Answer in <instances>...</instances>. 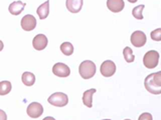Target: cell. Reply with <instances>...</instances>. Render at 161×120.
<instances>
[{"mask_svg":"<svg viewBox=\"0 0 161 120\" xmlns=\"http://www.w3.org/2000/svg\"><path fill=\"white\" fill-rule=\"evenodd\" d=\"M144 86L150 93L161 94V71L149 74L144 80Z\"/></svg>","mask_w":161,"mask_h":120,"instance_id":"6da1fadb","label":"cell"},{"mask_svg":"<svg viewBox=\"0 0 161 120\" xmlns=\"http://www.w3.org/2000/svg\"><path fill=\"white\" fill-rule=\"evenodd\" d=\"M79 72L84 79H90L96 73V65L91 60H85V61H83L80 64Z\"/></svg>","mask_w":161,"mask_h":120,"instance_id":"7a4b0ae2","label":"cell"},{"mask_svg":"<svg viewBox=\"0 0 161 120\" xmlns=\"http://www.w3.org/2000/svg\"><path fill=\"white\" fill-rule=\"evenodd\" d=\"M159 63V53L156 50H150L146 52L143 57V64L146 68L153 69Z\"/></svg>","mask_w":161,"mask_h":120,"instance_id":"3957f363","label":"cell"},{"mask_svg":"<svg viewBox=\"0 0 161 120\" xmlns=\"http://www.w3.org/2000/svg\"><path fill=\"white\" fill-rule=\"evenodd\" d=\"M47 101L49 104L53 105V106L64 107L68 104L69 98H68V95L63 93V92H55V93L50 95L47 99Z\"/></svg>","mask_w":161,"mask_h":120,"instance_id":"277c9868","label":"cell"},{"mask_svg":"<svg viewBox=\"0 0 161 120\" xmlns=\"http://www.w3.org/2000/svg\"><path fill=\"white\" fill-rule=\"evenodd\" d=\"M101 73L105 77H110L113 76L114 73L116 72V65L112 61V60H106L101 65Z\"/></svg>","mask_w":161,"mask_h":120,"instance_id":"5b68a950","label":"cell"},{"mask_svg":"<svg viewBox=\"0 0 161 120\" xmlns=\"http://www.w3.org/2000/svg\"><path fill=\"white\" fill-rule=\"evenodd\" d=\"M146 35L143 31H140V30H137L132 33L131 35V43H132L135 47H142L146 43Z\"/></svg>","mask_w":161,"mask_h":120,"instance_id":"8992f818","label":"cell"},{"mask_svg":"<svg viewBox=\"0 0 161 120\" xmlns=\"http://www.w3.org/2000/svg\"><path fill=\"white\" fill-rule=\"evenodd\" d=\"M26 112L29 117L38 118L40 115L43 113V107H42V105L38 102H32L28 105Z\"/></svg>","mask_w":161,"mask_h":120,"instance_id":"52a82bcc","label":"cell"},{"mask_svg":"<svg viewBox=\"0 0 161 120\" xmlns=\"http://www.w3.org/2000/svg\"><path fill=\"white\" fill-rule=\"evenodd\" d=\"M53 72L54 75H57L58 77H68L70 74V69L68 65H65L64 63L58 62L57 64L53 65Z\"/></svg>","mask_w":161,"mask_h":120,"instance_id":"ba28073f","label":"cell"},{"mask_svg":"<svg viewBox=\"0 0 161 120\" xmlns=\"http://www.w3.org/2000/svg\"><path fill=\"white\" fill-rule=\"evenodd\" d=\"M36 26V19L30 14L25 15L21 19V27L25 31H31Z\"/></svg>","mask_w":161,"mask_h":120,"instance_id":"9c48e42d","label":"cell"},{"mask_svg":"<svg viewBox=\"0 0 161 120\" xmlns=\"http://www.w3.org/2000/svg\"><path fill=\"white\" fill-rule=\"evenodd\" d=\"M32 45H33V48L35 50H43L45 47L47 46V38L45 35L43 34H37L35 35L34 38H33V41H32Z\"/></svg>","mask_w":161,"mask_h":120,"instance_id":"30bf717a","label":"cell"},{"mask_svg":"<svg viewBox=\"0 0 161 120\" xmlns=\"http://www.w3.org/2000/svg\"><path fill=\"white\" fill-rule=\"evenodd\" d=\"M83 0H68L65 2L67 8L69 12L72 13H78L80 11V9L83 7Z\"/></svg>","mask_w":161,"mask_h":120,"instance_id":"8fae6325","label":"cell"},{"mask_svg":"<svg viewBox=\"0 0 161 120\" xmlns=\"http://www.w3.org/2000/svg\"><path fill=\"white\" fill-rule=\"evenodd\" d=\"M107 6L109 10H111L112 12H120L121 10H123L125 3L123 0H108L107 1Z\"/></svg>","mask_w":161,"mask_h":120,"instance_id":"7c38bea8","label":"cell"},{"mask_svg":"<svg viewBox=\"0 0 161 120\" xmlns=\"http://www.w3.org/2000/svg\"><path fill=\"white\" fill-rule=\"evenodd\" d=\"M25 7V3L22 1H14L9 5V12L13 15H19Z\"/></svg>","mask_w":161,"mask_h":120,"instance_id":"4fadbf2b","label":"cell"},{"mask_svg":"<svg viewBox=\"0 0 161 120\" xmlns=\"http://www.w3.org/2000/svg\"><path fill=\"white\" fill-rule=\"evenodd\" d=\"M96 93V89L92 88V89H89L87 91L84 92L83 95V103L86 105L87 107L91 108L93 106V94Z\"/></svg>","mask_w":161,"mask_h":120,"instance_id":"5bb4252c","label":"cell"},{"mask_svg":"<svg viewBox=\"0 0 161 120\" xmlns=\"http://www.w3.org/2000/svg\"><path fill=\"white\" fill-rule=\"evenodd\" d=\"M37 15L40 19H45L48 16L49 13V1H45L37 8Z\"/></svg>","mask_w":161,"mask_h":120,"instance_id":"9a60e30c","label":"cell"},{"mask_svg":"<svg viewBox=\"0 0 161 120\" xmlns=\"http://www.w3.org/2000/svg\"><path fill=\"white\" fill-rule=\"evenodd\" d=\"M21 80L24 85H26V86H32L35 82V76L31 72H24L21 76Z\"/></svg>","mask_w":161,"mask_h":120,"instance_id":"2e32d148","label":"cell"},{"mask_svg":"<svg viewBox=\"0 0 161 120\" xmlns=\"http://www.w3.org/2000/svg\"><path fill=\"white\" fill-rule=\"evenodd\" d=\"M60 50H62V52L64 55L69 56V55H72L74 53V46H73V44L69 42H64L60 45Z\"/></svg>","mask_w":161,"mask_h":120,"instance_id":"e0dca14e","label":"cell"},{"mask_svg":"<svg viewBox=\"0 0 161 120\" xmlns=\"http://www.w3.org/2000/svg\"><path fill=\"white\" fill-rule=\"evenodd\" d=\"M11 83L9 81H1L0 82V95H6L11 91Z\"/></svg>","mask_w":161,"mask_h":120,"instance_id":"ac0fdd59","label":"cell"},{"mask_svg":"<svg viewBox=\"0 0 161 120\" xmlns=\"http://www.w3.org/2000/svg\"><path fill=\"white\" fill-rule=\"evenodd\" d=\"M123 55H124L125 60L128 63L133 62L134 60H135V56H134V54H133V51H132V49H131L130 47H125L124 48V50H123Z\"/></svg>","mask_w":161,"mask_h":120,"instance_id":"d6986e66","label":"cell"},{"mask_svg":"<svg viewBox=\"0 0 161 120\" xmlns=\"http://www.w3.org/2000/svg\"><path fill=\"white\" fill-rule=\"evenodd\" d=\"M145 7V5H138V6H136L133 10H132V14L133 16L138 19V20H142L143 19V9Z\"/></svg>","mask_w":161,"mask_h":120,"instance_id":"ffe728a7","label":"cell"},{"mask_svg":"<svg viewBox=\"0 0 161 120\" xmlns=\"http://www.w3.org/2000/svg\"><path fill=\"white\" fill-rule=\"evenodd\" d=\"M151 39L154 41H161V28H157L151 32Z\"/></svg>","mask_w":161,"mask_h":120,"instance_id":"44dd1931","label":"cell"},{"mask_svg":"<svg viewBox=\"0 0 161 120\" xmlns=\"http://www.w3.org/2000/svg\"><path fill=\"white\" fill-rule=\"evenodd\" d=\"M138 120H153V117H152V115H151L150 113L145 112V113H142L140 115Z\"/></svg>","mask_w":161,"mask_h":120,"instance_id":"7402d4cb","label":"cell"},{"mask_svg":"<svg viewBox=\"0 0 161 120\" xmlns=\"http://www.w3.org/2000/svg\"><path fill=\"white\" fill-rule=\"evenodd\" d=\"M42 120H55L53 117H50V116H47V117H45V118H43Z\"/></svg>","mask_w":161,"mask_h":120,"instance_id":"603a6c76","label":"cell"},{"mask_svg":"<svg viewBox=\"0 0 161 120\" xmlns=\"http://www.w3.org/2000/svg\"><path fill=\"white\" fill-rule=\"evenodd\" d=\"M104 120H111V119H104Z\"/></svg>","mask_w":161,"mask_h":120,"instance_id":"cb8c5ba5","label":"cell"},{"mask_svg":"<svg viewBox=\"0 0 161 120\" xmlns=\"http://www.w3.org/2000/svg\"><path fill=\"white\" fill-rule=\"evenodd\" d=\"M125 120H131V119H125Z\"/></svg>","mask_w":161,"mask_h":120,"instance_id":"d4e9b609","label":"cell"}]
</instances>
